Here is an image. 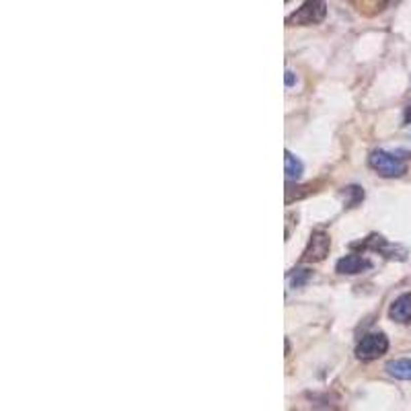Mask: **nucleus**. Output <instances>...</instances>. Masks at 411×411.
I'll return each instance as SVG.
<instances>
[{"instance_id": "39448f33", "label": "nucleus", "mask_w": 411, "mask_h": 411, "mask_svg": "<svg viewBox=\"0 0 411 411\" xmlns=\"http://www.w3.org/2000/svg\"><path fill=\"white\" fill-rule=\"evenodd\" d=\"M372 268V263L362 257V255H356V253H350L345 257H341L337 263H335V270L339 274H348V276H356V274H362V272H368Z\"/></svg>"}, {"instance_id": "9b49d317", "label": "nucleus", "mask_w": 411, "mask_h": 411, "mask_svg": "<svg viewBox=\"0 0 411 411\" xmlns=\"http://www.w3.org/2000/svg\"><path fill=\"white\" fill-rule=\"evenodd\" d=\"M294 85V72H286V87H292Z\"/></svg>"}, {"instance_id": "0eeeda50", "label": "nucleus", "mask_w": 411, "mask_h": 411, "mask_svg": "<svg viewBox=\"0 0 411 411\" xmlns=\"http://www.w3.org/2000/svg\"><path fill=\"white\" fill-rule=\"evenodd\" d=\"M385 370L399 379V381H411V358H399V360H391L387 362Z\"/></svg>"}, {"instance_id": "1a4fd4ad", "label": "nucleus", "mask_w": 411, "mask_h": 411, "mask_svg": "<svg viewBox=\"0 0 411 411\" xmlns=\"http://www.w3.org/2000/svg\"><path fill=\"white\" fill-rule=\"evenodd\" d=\"M310 270H294L292 274H290V286L292 288H301V286H305L308 280H310Z\"/></svg>"}, {"instance_id": "f257e3e1", "label": "nucleus", "mask_w": 411, "mask_h": 411, "mask_svg": "<svg viewBox=\"0 0 411 411\" xmlns=\"http://www.w3.org/2000/svg\"><path fill=\"white\" fill-rule=\"evenodd\" d=\"M368 163L381 177H401L408 173V163L401 157L387 150H374Z\"/></svg>"}, {"instance_id": "20e7f679", "label": "nucleus", "mask_w": 411, "mask_h": 411, "mask_svg": "<svg viewBox=\"0 0 411 411\" xmlns=\"http://www.w3.org/2000/svg\"><path fill=\"white\" fill-rule=\"evenodd\" d=\"M329 249H331V239H329V234L323 232V230H317V232H312V237H310V241H308L307 249H305V253H303V261H305V263L323 261V259L327 257Z\"/></svg>"}, {"instance_id": "f8f14e48", "label": "nucleus", "mask_w": 411, "mask_h": 411, "mask_svg": "<svg viewBox=\"0 0 411 411\" xmlns=\"http://www.w3.org/2000/svg\"><path fill=\"white\" fill-rule=\"evenodd\" d=\"M405 123H411V105L405 109Z\"/></svg>"}, {"instance_id": "423d86ee", "label": "nucleus", "mask_w": 411, "mask_h": 411, "mask_svg": "<svg viewBox=\"0 0 411 411\" xmlns=\"http://www.w3.org/2000/svg\"><path fill=\"white\" fill-rule=\"evenodd\" d=\"M389 317L397 323H410L411 321V294H401L391 308H389Z\"/></svg>"}, {"instance_id": "f03ea898", "label": "nucleus", "mask_w": 411, "mask_h": 411, "mask_svg": "<svg viewBox=\"0 0 411 411\" xmlns=\"http://www.w3.org/2000/svg\"><path fill=\"white\" fill-rule=\"evenodd\" d=\"M387 350H389V337L385 333H368L358 341L356 358L370 362V360H377L383 354H387Z\"/></svg>"}, {"instance_id": "9d476101", "label": "nucleus", "mask_w": 411, "mask_h": 411, "mask_svg": "<svg viewBox=\"0 0 411 411\" xmlns=\"http://www.w3.org/2000/svg\"><path fill=\"white\" fill-rule=\"evenodd\" d=\"M343 194H345V196H352V200H350V208H352V206H356L358 204V202H360V200H364V192H362V190H360V188H358V186H352V188H345V192H343Z\"/></svg>"}, {"instance_id": "7ed1b4c3", "label": "nucleus", "mask_w": 411, "mask_h": 411, "mask_svg": "<svg viewBox=\"0 0 411 411\" xmlns=\"http://www.w3.org/2000/svg\"><path fill=\"white\" fill-rule=\"evenodd\" d=\"M325 14H327V4L321 0H310V2H305L301 8H297L286 19V23L288 25H317L325 19Z\"/></svg>"}, {"instance_id": "6e6552de", "label": "nucleus", "mask_w": 411, "mask_h": 411, "mask_svg": "<svg viewBox=\"0 0 411 411\" xmlns=\"http://www.w3.org/2000/svg\"><path fill=\"white\" fill-rule=\"evenodd\" d=\"M284 171H286V177H288L290 181L301 179L303 173H305V167H303L301 159H297L290 150L284 152Z\"/></svg>"}]
</instances>
